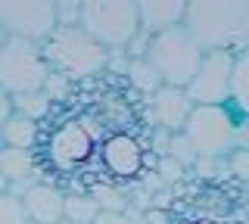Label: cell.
<instances>
[{
    "label": "cell",
    "instance_id": "83f0119b",
    "mask_svg": "<svg viewBox=\"0 0 249 224\" xmlns=\"http://www.w3.org/2000/svg\"><path fill=\"white\" fill-rule=\"evenodd\" d=\"M128 66H131V53L128 50H109V72L115 75H128Z\"/></svg>",
    "mask_w": 249,
    "mask_h": 224
},
{
    "label": "cell",
    "instance_id": "d6986e66",
    "mask_svg": "<svg viewBox=\"0 0 249 224\" xmlns=\"http://www.w3.org/2000/svg\"><path fill=\"white\" fill-rule=\"evenodd\" d=\"M50 97L44 94V90H35V94H19V97H13V112H22V115H28V119H35V121H41L47 112H50Z\"/></svg>",
    "mask_w": 249,
    "mask_h": 224
},
{
    "label": "cell",
    "instance_id": "7c38bea8",
    "mask_svg": "<svg viewBox=\"0 0 249 224\" xmlns=\"http://www.w3.org/2000/svg\"><path fill=\"white\" fill-rule=\"evenodd\" d=\"M187 0H140V34L156 37L184 25Z\"/></svg>",
    "mask_w": 249,
    "mask_h": 224
},
{
    "label": "cell",
    "instance_id": "d4e9b609",
    "mask_svg": "<svg viewBox=\"0 0 249 224\" xmlns=\"http://www.w3.org/2000/svg\"><path fill=\"white\" fill-rule=\"evenodd\" d=\"M228 168L233 177H240V181L249 184V150H237L233 156L228 159Z\"/></svg>",
    "mask_w": 249,
    "mask_h": 224
},
{
    "label": "cell",
    "instance_id": "9c48e42d",
    "mask_svg": "<svg viewBox=\"0 0 249 224\" xmlns=\"http://www.w3.org/2000/svg\"><path fill=\"white\" fill-rule=\"evenodd\" d=\"M146 109L156 128L168 131V134H181L193 115V100L187 97L184 87H162L153 97H146Z\"/></svg>",
    "mask_w": 249,
    "mask_h": 224
},
{
    "label": "cell",
    "instance_id": "5b68a950",
    "mask_svg": "<svg viewBox=\"0 0 249 224\" xmlns=\"http://www.w3.org/2000/svg\"><path fill=\"white\" fill-rule=\"evenodd\" d=\"M81 28L106 50H128L140 37V0H84Z\"/></svg>",
    "mask_w": 249,
    "mask_h": 224
},
{
    "label": "cell",
    "instance_id": "cb8c5ba5",
    "mask_svg": "<svg viewBox=\"0 0 249 224\" xmlns=\"http://www.w3.org/2000/svg\"><path fill=\"white\" fill-rule=\"evenodd\" d=\"M81 6L84 0H56V19L62 28L81 25Z\"/></svg>",
    "mask_w": 249,
    "mask_h": 224
},
{
    "label": "cell",
    "instance_id": "ba28073f",
    "mask_svg": "<svg viewBox=\"0 0 249 224\" xmlns=\"http://www.w3.org/2000/svg\"><path fill=\"white\" fill-rule=\"evenodd\" d=\"M233 63L231 53H206L199 63V72L187 84V97L193 106H228L233 90Z\"/></svg>",
    "mask_w": 249,
    "mask_h": 224
},
{
    "label": "cell",
    "instance_id": "ffe728a7",
    "mask_svg": "<svg viewBox=\"0 0 249 224\" xmlns=\"http://www.w3.org/2000/svg\"><path fill=\"white\" fill-rule=\"evenodd\" d=\"M168 159H175L181 168H193L199 162V153H196V146L190 143V137L184 134H171V143H168Z\"/></svg>",
    "mask_w": 249,
    "mask_h": 224
},
{
    "label": "cell",
    "instance_id": "d6a6232c",
    "mask_svg": "<svg viewBox=\"0 0 249 224\" xmlns=\"http://www.w3.org/2000/svg\"><path fill=\"white\" fill-rule=\"evenodd\" d=\"M62 224H69V221H62Z\"/></svg>",
    "mask_w": 249,
    "mask_h": 224
},
{
    "label": "cell",
    "instance_id": "4fadbf2b",
    "mask_svg": "<svg viewBox=\"0 0 249 224\" xmlns=\"http://www.w3.org/2000/svg\"><path fill=\"white\" fill-rule=\"evenodd\" d=\"M0 172H3L10 193L22 196L28 187L37 184V159L35 150H16V146H0Z\"/></svg>",
    "mask_w": 249,
    "mask_h": 224
},
{
    "label": "cell",
    "instance_id": "52a82bcc",
    "mask_svg": "<svg viewBox=\"0 0 249 224\" xmlns=\"http://www.w3.org/2000/svg\"><path fill=\"white\" fill-rule=\"evenodd\" d=\"M0 28L6 37L44 44L59 28L56 0H0Z\"/></svg>",
    "mask_w": 249,
    "mask_h": 224
},
{
    "label": "cell",
    "instance_id": "277c9868",
    "mask_svg": "<svg viewBox=\"0 0 249 224\" xmlns=\"http://www.w3.org/2000/svg\"><path fill=\"white\" fill-rule=\"evenodd\" d=\"M202 56H206L202 47L184 25L150 37L146 53H143V59L159 72V78H162L165 87H184V90H187V84L193 81V75L199 72Z\"/></svg>",
    "mask_w": 249,
    "mask_h": 224
},
{
    "label": "cell",
    "instance_id": "ac0fdd59",
    "mask_svg": "<svg viewBox=\"0 0 249 224\" xmlns=\"http://www.w3.org/2000/svg\"><path fill=\"white\" fill-rule=\"evenodd\" d=\"M100 206L90 193H66V221L69 224H93L100 218Z\"/></svg>",
    "mask_w": 249,
    "mask_h": 224
},
{
    "label": "cell",
    "instance_id": "3957f363",
    "mask_svg": "<svg viewBox=\"0 0 249 224\" xmlns=\"http://www.w3.org/2000/svg\"><path fill=\"white\" fill-rule=\"evenodd\" d=\"M44 56L50 63V72H62L72 81L93 78V75L106 72L109 66V50L93 41L81 25H72V28L59 25L44 41Z\"/></svg>",
    "mask_w": 249,
    "mask_h": 224
},
{
    "label": "cell",
    "instance_id": "5bb4252c",
    "mask_svg": "<svg viewBox=\"0 0 249 224\" xmlns=\"http://www.w3.org/2000/svg\"><path fill=\"white\" fill-rule=\"evenodd\" d=\"M103 162H106V168L112 174L131 177V174L140 172V165H143V150H140V143L134 137L115 134V137H109L106 146H103Z\"/></svg>",
    "mask_w": 249,
    "mask_h": 224
},
{
    "label": "cell",
    "instance_id": "1f68e13d",
    "mask_svg": "<svg viewBox=\"0 0 249 224\" xmlns=\"http://www.w3.org/2000/svg\"><path fill=\"white\" fill-rule=\"evenodd\" d=\"M221 224H231V221H221Z\"/></svg>",
    "mask_w": 249,
    "mask_h": 224
},
{
    "label": "cell",
    "instance_id": "603a6c76",
    "mask_svg": "<svg viewBox=\"0 0 249 224\" xmlns=\"http://www.w3.org/2000/svg\"><path fill=\"white\" fill-rule=\"evenodd\" d=\"M72 90H75V81L66 78L62 72H50V75H47L44 94L50 97V103H62V100H69V97H72Z\"/></svg>",
    "mask_w": 249,
    "mask_h": 224
},
{
    "label": "cell",
    "instance_id": "f1b7e54d",
    "mask_svg": "<svg viewBox=\"0 0 249 224\" xmlns=\"http://www.w3.org/2000/svg\"><path fill=\"white\" fill-rule=\"evenodd\" d=\"M10 115H13V97L0 87V128H3V121L10 119Z\"/></svg>",
    "mask_w": 249,
    "mask_h": 224
},
{
    "label": "cell",
    "instance_id": "30bf717a",
    "mask_svg": "<svg viewBox=\"0 0 249 224\" xmlns=\"http://www.w3.org/2000/svg\"><path fill=\"white\" fill-rule=\"evenodd\" d=\"M90 156V134L78 121H66L56 128V134L50 137V159L53 165L62 172H72L84 159Z\"/></svg>",
    "mask_w": 249,
    "mask_h": 224
},
{
    "label": "cell",
    "instance_id": "44dd1931",
    "mask_svg": "<svg viewBox=\"0 0 249 224\" xmlns=\"http://www.w3.org/2000/svg\"><path fill=\"white\" fill-rule=\"evenodd\" d=\"M90 196L97 199L100 212H128V196L115 187H103V184H100V187L90 190Z\"/></svg>",
    "mask_w": 249,
    "mask_h": 224
},
{
    "label": "cell",
    "instance_id": "8fae6325",
    "mask_svg": "<svg viewBox=\"0 0 249 224\" xmlns=\"http://www.w3.org/2000/svg\"><path fill=\"white\" fill-rule=\"evenodd\" d=\"M22 206L31 224H62L66 221V193L47 181H37L35 187L22 193Z\"/></svg>",
    "mask_w": 249,
    "mask_h": 224
},
{
    "label": "cell",
    "instance_id": "8992f818",
    "mask_svg": "<svg viewBox=\"0 0 249 224\" xmlns=\"http://www.w3.org/2000/svg\"><path fill=\"white\" fill-rule=\"evenodd\" d=\"M50 75V63L44 56V44L6 37L0 47V87L10 97L44 90V81Z\"/></svg>",
    "mask_w": 249,
    "mask_h": 224
},
{
    "label": "cell",
    "instance_id": "7a4b0ae2",
    "mask_svg": "<svg viewBox=\"0 0 249 224\" xmlns=\"http://www.w3.org/2000/svg\"><path fill=\"white\" fill-rule=\"evenodd\" d=\"M184 134L202 159H231L237 150H249V121L231 106H196Z\"/></svg>",
    "mask_w": 249,
    "mask_h": 224
},
{
    "label": "cell",
    "instance_id": "2e32d148",
    "mask_svg": "<svg viewBox=\"0 0 249 224\" xmlns=\"http://www.w3.org/2000/svg\"><path fill=\"white\" fill-rule=\"evenodd\" d=\"M228 106L249 121V50H243L233 63V90Z\"/></svg>",
    "mask_w": 249,
    "mask_h": 224
},
{
    "label": "cell",
    "instance_id": "7402d4cb",
    "mask_svg": "<svg viewBox=\"0 0 249 224\" xmlns=\"http://www.w3.org/2000/svg\"><path fill=\"white\" fill-rule=\"evenodd\" d=\"M0 224H31L22 206V196L16 193H0Z\"/></svg>",
    "mask_w": 249,
    "mask_h": 224
},
{
    "label": "cell",
    "instance_id": "4316f807",
    "mask_svg": "<svg viewBox=\"0 0 249 224\" xmlns=\"http://www.w3.org/2000/svg\"><path fill=\"white\" fill-rule=\"evenodd\" d=\"M156 168H159V177H162L165 184L178 181V177H184V168L178 165L175 159H168V156H162V159H159V165H156Z\"/></svg>",
    "mask_w": 249,
    "mask_h": 224
},
{
    "label": "cell",
    "instance_id": "9a60e30c",
    "mask_svg": "<svg viewBox=\"0 0 249 224\" xmlns=\"http://www.w3.org/2000/svg\"><path fill=\"white\" fill-rule=\"evenodd\" d=\"M37 137H41V125L22 112H13L0 128V146H16V150H35Z\"/></svg>",
    "mask_w": 249,
    "mask_h": 224
},
{
    "label": "cell",
    "instance_id": "484cf974",
    "mask_svg": "<svg viewBox=\"0 0 249 224\" xmlns=\"http://www.w3.org/2000/svg\"><path fill=\"white\" fill-rule=\"evenodd\" d=\"M93 224H143V218L134 215V208H128V212H103Z\"/></svg>",
    "mask_w": 249,
    "mask_h": 224
},
{
    "label": "cell",
    "instance_id": "f546056e",
    "mask_svg": "<svg viewBox=\"0 0 249 224\" xmlns=\"http://www.w3.org/2000/svg\"><path fill=\"white\" fill-rule=\"evenodd\" d=\"M0 193H10V184H6V177H3V172H0Z\"/></svg>",
    "mask_w": 249,
    "mask_h": 224
},
{
    "label": "cell",
    "instance_id": "e0dca14e",
    "mask_svg": "<svg viewBox=\"0 0 249 224\" xmlns=\"http://www.w3.org/2000/svg\"><path fill=\"white\" fill-rule=\"evenodd\" d=\"M124 78L131 81V87L134 90H140V94H146V97H153L156 90H162L165 84H162V78H159V72L146 63L143 56H134L131 59V66H128V75Z\"/></svg>",
    "mask_w": 249,
    "mask_h": 224
},
{
    "label": "cell",
    "instance_id": "4dcf8cb0",
    "mask_svg": "<svg viewBox=\"0 0 249 224\" xmlns=\"http://www.w3.org/2000/svg\"><path fill=\"white\" fill-rule=\"evenodd\" d=\"M3 44H6V32H3V28H0V47H3Z\"/></svg>",
    "mask_w": 249,
    "mask_h": 224
},
{
    "label": "cell",
    "instance_id": "6da1fadb",
    "mask_svg": "<svg viewBox=\"0 0 249 224\" xmlns=\"http://www.w3.org/2000/svg\"><path fill=\"white\" fill-rule=\"evenodd\" d=\"M184 28L202 53L240 56L249 50V0H187Z\"/></svg>",
    "mask_w": 249,
    "mask_h": 224
}]
</instances>
